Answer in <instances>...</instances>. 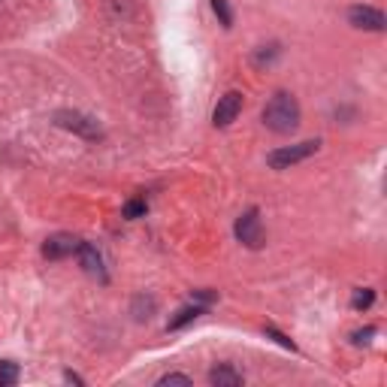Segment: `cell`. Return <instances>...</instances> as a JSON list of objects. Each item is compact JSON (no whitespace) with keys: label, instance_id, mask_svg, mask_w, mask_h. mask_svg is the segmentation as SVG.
Here are the masks:
<instances>
[{"label":"cell","instance_id":"obj_1","mask_svg":"<svg viewBox=\"0 0 387 387\" xmlns=\"http://www.w3.org/2000/svg\"><path fill=\"white\" fill-rule=\"evenodd\" d=\"M264 124L276 133H293L300 124V103L288 91H279L276 97L264 106Z\"/></svg>","mask_w":387,"mask_h":387},{"label":"cell","instance_id":"obj_10","mask_svg":"<svg viewBox=\"0 0 387 387\" xmlns=\"http://www.w3.org/2000/svg\"><path fill=\"white\" fill-rule=\"evenodd\" d=\"M197 315H203L200 305H185V309H179V312H176V318H169V324H167V327H169V330H179V327L191 324Z\"/></svg>","mask_w":387,"mask_h":387},{"label":"cell","instance_id":"obj_14","mask_svg":"<svg viewBox=\"0 0 387 387\" xmlns=\"http://www.w3.org/2000/svg\"><path fill=\"white\" fill-rule=\"evenodd\" d=\"M145 215V200H130L128 206H124V218H142Z\"/></svg>","mask_w":387,"mask_h":387},{"label":"cell","instance_id":"obj_4","mask_svg":"<svg viewBox=\"0 0 387 387\" xmlns=\"http://www.w3.org/2000/svg\"><path fill=\"white\" fill-rule=\"evenodd\" d=\"M239 112H242V94L239 91H227L212 112V124L215 128H227V124H233L239 118Z\"/></svg>","mask_w":387,"mask_h":387},{"label":"cell","instance_id":"obj_15","mask_svg":"<svg viewBox=\"0 0 387 387\" xmlns=\"http://www.w3.org/2000/svg\"><path fill=\"white\" fill-rule=\"evenodd\" d=\"M157 384H161V387H167V384H191V378H188V375H179V372H169Z\"/></svg>","mask_w":387,"mask_h":387},{"label":"cell","instance_id":"obj_9","mask_svg":"<svg viewBox=\"0 0 387 387\" xmlns=\"http://www.w3.org/2000/svg\"><path fill=\"white\" fill-rule=\"evenodd\" d=\"M209 381L215 387H239L242 384V375H239L236 369H230V366H218V369L209 372Z\"/></svg>","mask_w":387,"mask_h":387},{"label":"cell","instance_id":"obj_18","mask_svg":"<svg viewBox=\"0 0 387 387\" xmlns=\"http://www.w3.org/2000/svg\"><path fill=\"white\" fill-rule=\"evenodd\" d=\"M194 297H197L200 303H212V300H215V293H209V291H194Z\"/></svg>","mask_w":387,"mask_h":387},{"label":"cell","instance_id":"obj_5","mask_svg":"<svg viewBox=\"0 0 387 387\" xmlns=\"http://www.w3.org/2000/svg\"><path fill=\"white\" fill-rule=\"evenodd\" d=\"M348 21L360 30H384L387 28V18L381 9L375 6H351L348 9Z\"/></svg>","mask_w":387,"mask_h":387},{"label":"cell","instance_id":"obj_8","mask_svg":"<svg viewBox=\"0 0 387 387\" xmlns=\"http://www.w3.org/2000/svg\"><path fill=\"white\" fill-rule=\"evenodd\" d=\"M58 124H64V128H70V130L82 133V136H88V140L100 136V124L94 118H88V116H79V112H61Z\"/></svg>","mask_w":387,"mask_h":387},{"label":"cell","instance_id":"obj_6","mask_svg":"<svg viewBox=\"0 0 387 387\" xmlns=\"http://www.w3.org/2000/svg\"><path fill=\"white\" fill-rule=\"evenodd\" d=\"M76 254H79V264H82V269L88 272L91 279H100V281H106V269H103V257H100V252L91 242H79L76 248Z\"/></svg>","mask_w":387,"mask_h":387},{"label":"cell","instance_id":"obj_3","mask_svg":"<svg viewBox=\"0 0 387 387\" xmlns=\"http://www.w3.org/2000/svg\"><path fill=\"white\" fill-rule=\"evenodd\" d=\"M318 140H305V142H300V145H284V149H279V152H272L269 155V167L272 169H288V167H293V164H300V161H305V157H312L315 152H318Z\"/></svg>","mask_w":387,"mask_h":387},{"label":"cell","instance_id":"obj_11","mask_svg":"<svg viewBox=\"0 0 387 387\" xmlns=\"http://www.w3.org/2000/svg\"><path fill=\"white\" fill-rule=\"evenodd\" d=\"M18 381V366L13 360H4L0 363V387H13Z\"/></svg>","mask_w":387,"mask_h":387},{"label":"cell","instance_id":"obj_16","mask_svg":"<svg viewBox=\"0 0 387 387\" xmlns=\"http://www.w3.org/2000/svg\"><path fill=\"white\" fill-rule=\"evenodd\" d=\"M267 336H272V339H276V342H279L281 348H291V351H293V342H291V339H288V336H281V333H279V330H272V327H267Z\"/></svg>","mask_w":387,"mask_h":387},{"label":"cell","instance_id":"obj_19","mask_svg":"<svg viewBox=\"0 0 387 387\" xmlns=\"http://www.w3.org/2000/svg\"><path fill=\"white\" fill-rule=\"evenodd\" d=\"M64 378H67V381H73V384H82V378H79V375H76V372H67V375H64Z\"/></svg>","mask_w":387,"mask_h":387},{"label":"cell","instance_id":"obj_13","mask_svg":"<svg viewBox=\"0 0 387 387\" xmlns=\"http://www.w3.org/2000/svg\"><path fill=\"white\" fill-rule=\"evenodd\" d=\"M212 9H215V16L221 18L224 28L233 25V13H230V6H227V0H212Z\"/></svg>","mask_w":387,"mask_h":387},{"label":"cell","instance_id":"obj_12","mask_svg":"<svg viewBox=\"0 0 387 387\" xmlns=\"http://www.w3.org/2000/svg\"><path fill=\"white\" fill-rule=\"evenodd\" d=\"M375 303V291L372 288H357L354 297H351V305L360 312V309H369V305Z\"/></svg>","mask_w":387,"mask_h":387},{"label":"cell","instance_id":"obj_7","mask_svg":"<svg viewBox=\"0 0 387 387\" xmlns=\"http://www.w3.org/2000/svg\"><path fill=\"white\" fill-rule=\"evenodd\" d=\"M76 248H79V239L70 236V233H55L45 239V245H43V254L49 257V260H61L67 254H76Z\"/></svg>","mask_w":387,"mask_h":387},{"label":"cell","instance_id":"obj_2","mask_svg":"<svg viewBox=\"0 0 387 387\" xmlns=\"http://www.w3.org/2000/svg\"><path fill=\"white\" fill-rule=\"evenodd\" d=\"M233 230H236V239H239V242H242L245 248H260V245H264V239H267L257 209H248V212L239 215Z\"/></svg>","mask_w":387,"mask_h":387},{"label":"cell","instance_id":"obj_17","mask_svg":"<svg viewBox=\"0 0 387 387\" xmlns=\"http://www.w3.org/2000/svg\"><path fill=\"white\" fill-rule=\"evenodd\" d=\"M375 336V327H366V330H357L354 333V345H363V342H369V339Z\"/></svg>","mask_w":387,"mask_h":387}]
</instances>
